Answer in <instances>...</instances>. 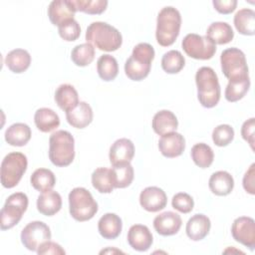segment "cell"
<instances>
[{
	"label": "cell",
	"instance_id": "6da1fadb",
	"mask_svg": "<svg viewBox=\"0 0 255 255\" xmlns=\"http://www.w3.org/2000/svg\"><path fill=\"white\" fill-rule=\"evenodd\" d=\"M87 43L94 45L101 51H117L123 43V37L120 31L106 22H93L86 31Z\"/></svg>",
	"mask_w": 255,
	"mask_h": 255
},
{
	"label": "cell",
	"instance_id": "7a4b0ae2",
	"mask_svg": "<svg viewBox=\"0 0 255 255\" xmlns=\"http://www.w3.org/2000/svg\"><path fill=\"white\" fill-rule=\"evenodd\" d=\"M154 49L148 43H139L133 47L131 55L125 63V73L131 81H142L145 79L151 68L154 59Z\"/></svg>",
	"mask_w": 255,
	"mask_h": 255
},
{
	"label": "cell",
	"instance_id": "3957f363",
	"mask_svg": "<svg viewBox=\"0 0 255 255\" xmlns=\"http://www.w3.org/2000/svg\"><path fill=\"white\" fill-rule=\"evenodd\" d=\"M195 83L197 87V99L202 107L211 109L215 107L220 100V85L218 77L210 67H201L195 74Z\"/></svg>",
	"mask_w": 255,
	"mask_h": 255
},
{
	"label": "cell",
	"instance_id": "277c9868",
	"mask_svg": "<svg viewBox=\"0 0 255 255\" xmlns=\"http://www.w3.org/2000/svg\"><path fill=\"white\" fill-rule=\"evenodd\" d=\"M181 26V16L179 11L172 7H163L156 19L155 38L162 47L171 46L179 35Z\"/></svg>",
	"mask_w": 255,
	"mask_h": 255
},
{
	"label": "cell",
	"instance_id": "5b68a950",
	"mask_svg": "<svg viewBox=\"0 0 255 255\" xmlns=\"http://www.w3.org/2000/svg\"><path fill=\"white\" fill-rule=\"evenodd\" d=\"M49 158L59 167L70 165L75 158V139L68 130H56L49 138Z\"/></svg>",
	"mask_w": 255,
	"mask_h": 255
},
{
	"label": "cell",
	"instance_id": "8992f818",
	"mask_svg": "<svg viewBox=\"0 0 255 255\" xmlns=\"http://www.w3.org/2000/svg\"><path fill=\"white\" fill-rule=\"evenodd\" d=\"M69 210L71 216L80 222L92 219L98 212V203L92 193L84 187H75L69 193Z\"/></svg>",
	"mask_w": 255,
	"mask_h": 255
},
{
	"label": "cell",
	"instance_id": "52a82bcc",
	"mask_svg": "<svg viewBox=\"0 0 255 255\" xmlns=\"http://www.w3.org/2000/svg\"><path fill=\"white\" fill-rule=\"evenodd\" d=\"M27 156L22 152H10L1 162V183L5 188L15 187L27 170Z\"/></svg>",
	"mask_w": 255,
	"mask_h": 255
},
{
	"label": "cell",
	"instance_id": "ba28073f",
	"mask_svg": "<svg viewBox=\"0 0 255 255\" xmlns=\"http://www.w3.org/2000/svg\"><path fill=\"white\" fill-rule=\"evenodd\" d=\"M28 203V197L23 192H15L8 196L0 211L1 230L11 229L18 224L27 210Z\"/></svg>",
	"mask_w": 255,
	"mask_h": 255
},
{
	"label": "cell",
	"instance_id": "9c48e42d",
	"mask_svg": "<svg viewBox=\"0 0 255 255\" xmlns=\"http://www.w3.org/2000/svg\"><path fill=\"white\" fill-rule=\"evenodd\" d=\"M220 64L222 73L228 80L249 77L245 55L238 48L225 49L220 55Z\"/></svg>",
	"mask_w": 255,
	"mask_h": 255
},
{
	"label": "cell",
	"instance_id": "30bf717a",
	"mask_svg": "<svg viewBox=\"0 0 255 255\" xmlns=\"http://www.w3.org/2000/svg\"><path fill=\"white\" fill-rule=\"evenodd\" d=\"M181 46L187 56L196 60H209L216 52V45L207 36L195 33L187 34Z\"/></svg>",
	"mask_w": 255,
	"mask_h": 255
},
{
	"label": "cell",
	"instance_id": "8fae6325",
	"mask_svg": "<svg viewBox=\"0 0 255 255\" xmlns=\"http://www.w3.org/2000/svg\"><path fill=\"white\" fill-rule=\"evenodd\" d=\"M21 242L30 251H36L46 241L51 239L50 227L42 221L28 223L21 232Z\"/></svg>",
	"mask_w": 255,
	"mask_h": 255
},
{
	"label": "cell",
	"instance_id": "7c38bea8",
	"mask_svg": "<svg viewBox=\"0 0 255 255\" xmlns=\"http://www.w3.org/2000/svg\"><path fill=\"white\" fill-rule=\"evenodd\" d=\"M231 234L235 241L253 251L255 248V221L249 216L236 218L231 226Z\"/></svg>",
	"mask_w": 255,
	"mask_h": 255
},
{
	"label": "cell",
	"instance_id": "4fadbf2b",
	"mask_svg": "<svg viewBox=\"0 0 255 255\" xmlns=\"http://www.w3.org/2000/svg\"><path fill=\"white\" fill-rule=\"evenodd\" d=\"M77 9L73 0H54L48 7V17L55 26L74 19Z\"/></svg>",
	"mask_w": 255,
	"mask_h": 255
},
{
	"label": "cell",
	"instance_id": "5bb4252c",
	"mask_svg": "<svg viewBox=\"0 0 255 255\" xmlns=\"http://www.w3.org/2000/svg\"><path fill=\"white\" fill-rule=\"evenodd\" d=\"M139 203L144 210L148 212H157L166 206L167 196L161 188L157 186H148L140 192Z\"/></svg>",
	"mask_w": 255,
	"mask_h": 255
},
{
	"label": "cell",
	"instance_id": "9a60e30c",
	"mask_svg": "<svg viewBox=\"0 0 255 255\" xmlns=\"http://www.w3.org/2000/svg\"><path fill=\"white\" fill-rule=\"evenodd\" d=\"M158 148L165 157H177L185 149V139L181 133L176 131L165 133L158 140Z\"/></svg>",
	"mask_w": 255,
	"mask_h": 255
},
{
	"label": "cell",
	"instance_id": "2e32d148",
	"mask_svg": "<svg viewBox=\"0 0 255 255\" xmlns=\"http://www.w3.org/2000/svg\"><path fill=\"white\" fill-rule=\"evenodd\" d=\"M152 242V234L147 226L142 224H134L128 229V243L133 250L144 252L150 248Z\"/></svg>",
	"mask_w": 255,
	"mask_h": 255
},
{
	"label": "cell",
	"instance_id": "e0dca14e",
	"mask_svg": "<svg viewBox=\"0 0 255 255\" xmlns=\"http://www.w3.org/2000/svg\"><path fill=\"white\" fill-rule=\"evenodd\" d=\"M134 155V145L128 138L117 139L110 148V161L112 165L130 163Z\"/></svg>",
	"mask_w": 255,
	"mask_h": 255
},
{
	"label": "cell",
	"instance_id": "ac0fdd59",
	"mask_svg": "<svg viewBox=\"0 0 255 255\" xmlns=\"http://www.w3.org/2000/svg\"><path fill=\"white\" fill-rule=\"evenodd\" d=\"M182 224L181 217L172 211H165L155 216L153 228L161 236H171L176 234Z\"/></svg>",
	"mask_w": 255,
	"mask_h": 255
},
{
	"label": "cell",
	"instance_id": "d6986e66",
	"mask_svg": "<svg viewBox=\"0 0 255 255\" xmlns=\"http://www.w3.org/2000/svg\"><path fill=\"white\" fill-rule=\"evenodd\" d=\"M210 227V219L202 213H197L188 219L185 231L189 239L193 241H200L208 235Z\"/></svg>",
	"mask_w": 255,
	"mask_h": 255
},
{
	"label": "cell",
	"instance_id": "ffe728a7",
	"mask_svg": "<svg viewBox=\"0 0 255 255\" xmlns=\"http://www.w3.org/2000/svg\"><path fill=\"white\" fill-rule=\"evenodd\" d=\"M66 119L70 126L85 128L93 121V110L86 102H80L74 109L66 112Z\"/></svg>",
	"mask_w": 255,
	"mask_h": 255
},
{
	"label": "cell",
	"instance_id": "44dd1931",
	"mask_svg": "<svg viewBox=\"0 0 255 255\" xmlns=\"http://www.w3.org/2000/svg\"><path fill=\"white\" fill-rule=\"evenodd\" d=\"M123 229V222L119 215L115 213L104 214L98 222V230L105 239L113 240L120 236Z\"/></svg>",
	"mask_w": 255,
	"mask_h": 255
},
{
	"label": "cell",
	"instance_id": "7402d4cb",
	"mask_svg": "<svg viewBox=\"0 0 255 255\" xmlns=\"http://www.w3.org/2000/svg\"><path fill=\"white\" fill-rule=\"evenodd\" d=\"M209 189L218 196H226L231 193L234 187V179L232 175L225 170L213 172L208 181Z\"/></svg>",
	"mask_w": 255,
	"mask_h": 255
},
{
	"label": "cell",
	"instance_id": "603a6c76",
	"mask_svg": "<svg viewBox=\"0 0 255 255\" xmlns=\"http://www.w3.org/2000/svg\"><path fill=\"white\" fill-rule=\"evenodd\" d=\"M151 127L155 133L163 135L165 133L175 131L178 127V121L172 112L168 110H161L153 116Z\"/></svg>",
	"mask_w": 255,
	"mask_h": 255
},
{
	"label": "cell",
	"instance_id": "cb8c5ba5",
	"mask_svg": "<svg viewBox=\"0 0 255 255\" xmlns=\"http://www.w3.org/2000/svg\"><path fill=\"white\" fill-rule=\"evenodd\" d=\"M62 207V197L54 190L42 192L37 198L38 211L46 216H53L60 211Z\"/></svg>",
	"mask_w": 255,
	"mask_h": 255
},
{
	"label": "cell",
	"instance_id": "d4e9b609",
	"mask_svg": "<svg viewBox=\"0 0 255 255\" xmlns=\"http://www.w3.org/2000/svg\"><path fill=\"white\" fill-rule=\"evenodd\" d=\"M55 102L61 110L68 112L80 103L78 92L74 86L70 84H62L55 92Z\"/></svg>",
	"mask_w": 255,
	"mask_h": 255
},
{
	"label": "cell",
	"instance_id": "484cf974",
	"mask_svg": "<svg viewBox=\"0 0 255 255\" xmlns=\"http://www.w3.org/2000/svg\"><path fill=\"white\" fill-rule=\"evenodd\" d=\"M32 135L31 128L24 123L11 125L5 131V140L12 146H24L28 143Z\"/></svg>",
	"mask_w": 255,
	"mask_h": 255
},
{
	"label": "cell",
	"instance_id": "4316f807",
	"mask_svg": "<svg viewBox=\"0 0 255 255\" xmlns=\"http://www.w3.org/2000/svg\"><path fill=\"white\" fill-rule=\"evenodd\" d=\"M36 128L42 132H50L60 126V118L52 109H38L34 115Z\"/></svg>",
	"mask_w": 255,
	"mask_h": 255
},
{
	"label": "cell",
	"instance_id": "83f0119b",
	"mask_svg": "<svg viewBox=\"0 0 255 255\" xmlns=\"http://www.w3.org/2000/svg\"><path fill=\"white\" fill-rule=\"evenodd\" d=\"M5 64L11 72L21 74L30 67L31 56L24 49H14L6 55Z\"/></svg>",
	"mask_w": 255,
	"mask_h": 255
},
{
	"label": "cell",
	"instance_id": "f1b7e54d",
	"mask_svg": "<svg viewBox=\"0 0 255 255\" xmlns=\"http://www.w3.org/2000/svg\"><path fill=\"white\" fill-rule=\"evenodd\" d=\"M206 36L215 45H224L232 41L234 32L232 27L226 22H213L208 26Z\"/></svg>",
	"mask_w": 255,
	"mask_h": 255
},
{
	"label": "cell",
	"instance_id": "f546056e",
	"mask_svg": "<svg viewBox=\"0 0 255 255\" xmlns=\"http://www.w3.org/2000/svg\"><path fill=\"white\" fill-rule=\"evenodd\" d=\"M234 26L236 30L246 36L255 34V12L249 8L240 9L234 16Z\"/></svg>",
	"mask_w": 255,
	"mask_h": 255
},
{
	"label": "cell",
	"instance_id": "4dcf8cb0",
	"mask_svg": "<svg viewBox=\"0 0 255 255\" xmlns=\"http://www.w3.org/2000/svg\"><path fill=\"white\" fill-rule=\"evenodd\" d=\"M97 72L103 81H114L119 73V65L117 59L109 54L102 55L97 61Z\"/></svg>",
	"mask_w": 255,
	"mask_h": 255
},
{
	"label": "cell",
	"instance_id": "1f68e13d",
	"mask_svg": "<svg viewBox=\"0 0 255 255\" xmlns=\"http://www.w3.org/2000/svg\"><path fill=\"white\" fill-rule=\"evenodd\" d=\"M250 84L249 77L229 80L224 93L225 99L230 103H235L241 100L249 91Z\"/></svg>",
	"mask_w": 255,
	"mask_h": 255
},
{
	"label": "cell",
	"instance_id": "d6a6232c",
	"mask_svg": "<svg viewBox=\"0 0 255 255\" xmlns=\"http://www.w3.org/2000/svg\"><path fill=\"white\" fill-rule=\"evenodd\" d=\"M111 172L115 188H126L129 186L133 180L134 171L130 163L113 165Z\"/></svg>",
	"mask_w": 255,
	"mask_h": 255
},
{
	"label": "cell",
	"instance_id": "836d02e7",
	"mask_svg": "<svg viewBox=\"0 0 255 255\" xmlns=\"http://www.w3.org/2000/svg\"><path fill=\"white\" fill-rule=\"evenodd\" d=\"M31 185L40 192L51 190L56 184V177L52 170L48 168L36 169L30 177Z\"/></svg>",
	"mask_w": 255,
	"mask_h": 255
},
{
	"label": "cell",
	"instance_id": "e575fe53",
	"mask_svg": "<svg viewBox=\"0 0 255 255\" xmlns=\"http://www.w3.org/2000/svg\"><path fill=\"white\" fill-rule=\"evenodd\" d=\"M92 184L101 193H111L114 190L111 168L98 167L92 173Z\"/></svg>",
	"mask_w": 255,
	"mask_h": 255
},
{
	"label": "cell",
	"instance_id": "d590c367",
	"mask_svg": "<svg viewBox=\"0 0 255 255\" xmlns=\"http://www.w3.org/2000/svg\"><path fill=\"white\" fill-rule=\"evenodd\" d=\"M190 155L193 162L200 168L209 167L214 159V152L212 148L204 142L195 143L191 147Z\"/></svg>",
	"mask_w": 255,
	"mask_h": 255
},
{
	"label": "cell",
	"instance_id": "8d00e7d4",
	"mask_svg": "<svg viewBox=\"0 0 255 255\" xmlns=\"http://www.w3.org/2000/svg\"><path fill=\"white\" fill-rule=\"evenodd\" d=\"M185 65V59L177 50H170L161 58V68L167 74L179 73Z\"/></svg>",
	"mask_w": 255,
	"mask_h": 255
},
{
	"label": "cell",
	"instance_id": "74e56055",
	"mask_svg": "<svg viewBox=\"0 0 255 255\" xmlns=\"http://www.w3.org/2000/svg\"><path fill=\"white\" fill-rule=\"evenodd\" d=\"M71 59L76 66L86 67L95 59V48L90 43H83L74 47L71 53Z\"/></svg>",
	"mask_w": 255,
	"mask_h": 255
},
{
	"label": "cell",
	"instance_id": "f35d334b",
	"mask_svg": "<svg viewBox=\"0 0 255 255\" xmlns=\"http://www.w3.org/2000/svg\"><path fill=\"white\" fill-rule=\"evenodd\" d=\"M77 11L90 15L102 14L108 7L107 0H73Z\"/></svg>",
	"mask_w": 255,
	"mask_h": 255
},
{
	"label": "cell",
	"instance_id": "ab89813d",
	"mask_svg": "<svg viewBox=\"0 0 255 255\" xmlns=\"http://www.w3.org/2000/svg\"><path fill=\"white\" fill-rule=\"evenodd\" d=\"M233 138L234 129L229 125H219L212 131V140L217 146H226L233 140Z\"/></svg>",
	"mask_w": 255,
	"mask_h": 255
},
{
	"label": "cell",
	"instance_id": "60d3db41",
	"mask_svg": "<svg viewBox=\"0 0 255 255\" xmlns=\"http://www.w3.org/2000/svg\"><path fill=\"white\" fill-rule=\"evenodd\" d=\"M58 32L60 37L68 42L76 41L81 35L80 24L75 20H69L58 27Z\"/></svg>",
	"mask_w": 255,
	"mask_h": 255
},
{
	"label": "cell",
	"instance_id": "b9f144b4",
	"mask_svg": "<svg viewBox=\"0 0 255 255\" xmlns=\"http://www.w3.org/2000/svg\"><path fill=\"white\" fill-rule=\"evenodd\" d=\"M171 205L175 210L186 214L193 209L194 201L188 193L178 192L173 195L171 199Z\"/></svg>",
	"mask_w": 255,
	"mask_h": 255
},
{
	"label": "cell",
	"instance_id": "7bdbcfd3",
	"mask_svg": "<svg viewBox=\"0 0 255 255\" xmlns=\"http://www.w3.org/2000/svg\"><path fill=\"white\" fill-rule=\"evenodd\" d=\"M254 130H255V119L250 118L245 121L241 127V135L244 140H246L251 149L254 150Z\"/></svg>",
	"mask_w": 255,
	"mask_h": 255
},
{
	"label": "cell",
	"instance_id": "ee69618b",
	"mask_svg": "<svg viewBox=\"0 0 255 255\" xmlns=\"http://www.w3.org/2000/svg\"><path fill=\"white\" fill-rule=\"evenodd\" d=\"M37 253L39 255H49V254H53V255H65L66 251L61 247V245H59L56 242L53 241H46L44 242L39 249L37 250Z\"/></svg>",
	"mask_w": 255,
	"mask_h": 255
},
{
	"label": "cell",
	"instance_id": "f6af8a7d",
	"mask_svg": "<svg viewBox=\"0 0 255 255\" xmlns=\"http://www.w3.org/2000/svg\"><path fill=\"white\" fill-rule=\"evenodd\" d=\"M243 188L249 194H255V163L250 165L243 176Z\"/></svg>",
	"mask_w": 255,
	"mask_h": 255
},
{
	"label": "cell",
	"instance_id": "bcb514c9",
	"mask_svg": "<svg viewBox=\"0 0 255 255\" xmlns=\"http://www.w3.org/2000/svg\"><path fill=\"white\" fill-rule=\"evenodd\" d=\"M212 4L218 13L226 15V14L232 13L235 10L237 6V1L236 0H213Z\"/></svg>",
	"mask_w": 255,
	"mask_h": 255
}]
</instances>
